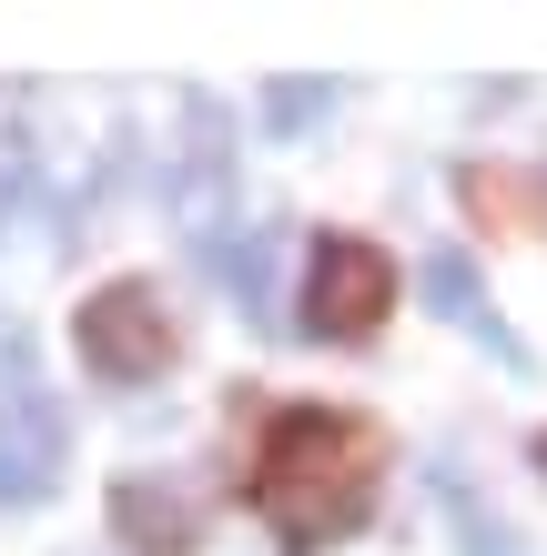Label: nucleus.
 Returning a JSON list of instances; mask_svg holds the SVG:
<instances>
[{"mask_svg":"<svg viewBox=\"0 0 547 556\" xmlns=\"http://www.w3.org/2000/svg\"><path fill=\"white\" fill-rule=\"evenodd\" d=\"M375 476H385V435L356 415H284L264 435V527L284 546H335L356 516L375 506Z\"/></svg>","mask_w":547,"mask_h":556,"instance_id":"f257e3e1","label":"nucleus"},{"mask_svg":"<svg viewBox=\"0 0 547 556\" xmlns=\"http://www.w3.org/2000/svg\"><path fill=\"white\" fill-rule=\"evenodd\" d=\"M396 304V264H385L375 243H314V264H304V324L325 344H356V334H375V314Z\"/></svg>","mask_w":547,"mask_h":556,"instance_id":"f03ea898","label":"nucleus"},{"mask_svg":"<svg viewBox=\"0 0 547 556\" xmlns=\"http://www.w3.org/2000/svg\"><path fill=\"white\" fill-rule=\"evenodd\" d=\"M82 354H91V375L142 384V375L173 365V324H163V304H152L142 283H102L82 304Z\"/></svg>","mask_w":547,"mask_h":556,"instance_id":"7ed1b4c3","label":"nucleus"},{"mask_svg":"<svg viewBox=\"0 0 547 556\" xmlns=\"http://www.w3.org/2000/svg\"><path fill=\"white\" fill-rule=\"evenodd\" d=\"M61 476V415L41 395H11L0 405V506H41Z\"/></svg>","mask_w":547,"mask_h":556,"instance_id":"20e7f679","label":"nucleus"},{"mask_svg":"<svg viewBox=\"0 0 547 556\" xmlns=\"http://www.w3.org/2000/svg\"><path fill=\"white\" fill-rule=\"evenodd\" d=\"M415 283H426V304H436L446 324H467V334H487V344L507 354V365H518V344L497 334V314H487V283H476V264H467L457 243H436L426 264H415Z\"/></svg>","mask_w":547,"mask_h":556,"instance_id":"39448f33","label":"nucleus"},{"mask_svg":"<svg viewBox=\"0 0 547 556\" xmlns=\"http://www.w3.org/2000/svg\"><path fill=\"white\" fill-rule=\"evenodd\" d=\"M112 527L133 536V546H152V556H183V546H192V496H183V485L133 476V485L112 496Z\"/></svg>","mask_w":547,"mask_h":556,"instance_id":"423d86ee","label":"nucleus"},{"mask_svg":"<svg viewBox=\"0 0 547 556\" xmlns=\"http://www.w3.org/2000/svg\"><path fill=\"white\" fill-rule=\"evenodd\" d=\"M213 264H223V283H234V304L253 324H274V233H264V223H253L244 243H213Z\"/></svg>","mask_w":547,"mask_h":556,"instance_id":"0eeeda50","label":"nucleus"},{"mask_svg":"<svg viewBox=\"0 0 547 556\" xmlns=\"http://www.w3.org/2000/svg\"><path fill=\"white\" fill-rule=\"evenodd\" d=\"M325 112H335V81H274V91H264V122H274V142L314 132Z\"/></svg>","mask_w":547,"mask_h":556,"instance_id":"6e6552de","label":"nucleus"},{"mask_svg":"<svg viewBox=\"0 0 547 556\" xmlns=\"http://www.w3.org/2000/svg\"><path fill=\"white\" fill-rule=\"evenodd\" d=\"M30 384V334H21V314H0V405H11Z\"/></svg>","mask_w":547,"mask_h":556,"instance_id":"1a4fd4ad","label":"nucleus"},{"mask_svg":"<svg viewBox=\"0 0 547 556\" xmlns=\"http://www.w3.org/2000/svg\"><path fill=\"white\" fill-rule=\"evenodd\" d=\"M537 466H547V435H537Z\"/></svg>","mask_w":547,"mask_h":556,"instance_id":"9d476101","label":"nucleus"}]
</instances>
